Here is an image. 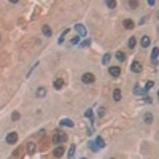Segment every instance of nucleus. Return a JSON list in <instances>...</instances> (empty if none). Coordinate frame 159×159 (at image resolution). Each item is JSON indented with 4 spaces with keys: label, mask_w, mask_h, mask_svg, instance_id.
Segmentation results:
<instances>
[{
    "label": "nucleus",
    "mask_w": 159,
    "mask_h": 159,
    "mask_svg": "<svg viewBox=\"0 0 159 159\" xmlns=\"http://www.w3.org/2000/svg\"><path fill=\"white\" fill-rule=\"evenodd\" d=\"M75 150H76V146H75V145H72V146L69 148V156H67L69 159H72V157H73V154H75Z\"/></svg>",
    "instance_id": "obj_19"
},
{
    "label": "nucleus",
    "mask_w": 159,
    "mask_h": 159,
    "mask_svg": "<svg viewBox=\"0 0 159 159\" xmlns=\"http://www.w3.org/2000/svg\"><path fill=\"white\" fill-rule=\"evenodd\" d=\"M35 148H37V146H35V143H33V142L27 143V151H29V153H33V151H35Z\"/></svg>",
    "instance_id": "obj_24"
},
{
    "label": "nucleus",
    "mask_w": 159,
    "mask_h": 159,
    "mask_svg": "<svg viewBox=\"0 0 159 159\" xmlns=\"http://www.w3.org/2000/svg\"><path fill=\"white\" fill-rule=\"evenodd\" d=\"M65 140H67V135L62 134V132H56L54 137H53V142H54L56 145H61V143H64Z\"/></svg>",
    "instance_id": "obj_1"
},
{
    "label": "nucleus",
    "mask_w": 159,
    "mask_h": 159,
    "mask_svg": "<svg viewBox=\"0 0 159 159\" xmlns=\"http://www.w3.org/2000/svg\"><path fill=\"white\" fill-rule=\"evenodd\" d=\"M81 159H86V157H81Z\"/></svg>",
    "instance_id": "obj_37"
},
{
    "label": "nucleus",
    "mask_w": 159,
    "mask_h": 159,
    "mask_svg": "<svg viewBox=\"0 0 159 159\" xmlns=\"http://www.w3.org/2000/svg\"><path fill=\"white\" fill-rule=\"evenodd\" d=\"M135 43H137L135 37H130V38H129V42H127V46H129V48H134V46H135Z\"/></svg>",
    "instance_id": "obj_20"
},
{
    "label": "nucleus",
    "mask_w": 159,
    "mask_h": 159,
    "mask_svg": "<svg viewBox=\"0 0 159 159\" xmlns=\"http://www.w3.org/2000/svg\"><path fill=\"white\" fill-rule=\"evenodd\" d=\"M140 43H142V48H148V46H150V43H151V40H150V37H148V35H143V37H142V40H140Z\"/></svg>",
    "instance_id": "obj_7"
},
{
    "label": "nucleus",
    "mask_w": 159,
    "mask_h": 159,
    "mask_svg": "<svg viewBox=\"0 0 159 159\" xmlns=\"http://www.w3.org/2000/svg\"><path fill=\"white\" fill-rule=\"evenodd\" d=\"M42 32H43V35H45V37H51V33H53L51 27H49V26H46V24L42 27Z\"/></svg>",
    "instance_id": "obj_12"
},
{
    "label": "nucleus",
    "mask_w": 159,
    "mask_h": 159,
    "mask_svg": "<svg viewBox=\"0 0 159 159\" xmlns=\"http://www.w3.org/2000/svg\"><path fill=\"white\" fill-rule=\"evenodd\" d=\"M59 126H65V127H73V121L72 119H61V123H59Z\"/></svg>",
    "instance_id": "obj_9"
},
{
    "label": "nucleus",
    "mask_w": 159,
    "mask_h": 159,
    "mask_svg": "<svg viewBox=\"0 0 159 159\" xmlns=\"http://www.w3.org/2000/svg\"><path fill=\"white\" fill-rule=\"evenodd\" d=\"M113 99H115V102L121 100V91H119V89H115L113 91Z\"/></svg>",
    "instance_id": "obj_15"
},
{
    "label": "nucleus",
    "mask_w": 159,
    "mask_h": 159,
    "mask_svg": "<svg viewBox=\"0 0 159 159\" xmlns=\"http://www.w3.org/2000/svg\"><path fill=\"white\" fill-rule=\"evenodd\" d=\"M19 118H21V115H19L18 111H14V113L11 115V119H13V121H18V119H19Z\"/></svg>",
    "instance_id": "obj_30"
},
{
    "label": "nucleus",
    "mask_w": 159,
    "mask_h": 159,
    "mask_svg": "<svg viewBox=\"0 0 159 159\" xmlns=\"http://www.w3.org/2000/svg\"><path fill=\"white\" fill-rule=\"evenodd\" d=\"M89 45H91V40H84V42L80 43V46H81V48H86V46H89Z\"/></svg>",
    "instance_id": "obj_29"
},
{
    "label": "nucleus",
    "mask_w": 159,
    "mask_h": 159,
    "mask_svg": "<svg viewBox=\"0 0 159 159\" xmlns=\"http://www.w3.org/2000/svg\"><path fill=\"white\" fill-rule=\"evenodd\" d=\"M107 7H108V8H116V2L110 0V2H107Z\"/></svg>",
    "instance_id": "obj_31"
},
{
    "label": "nucleus",
    "mask_w": 159,
    "mask_h": 159,
    "mask_svg": "<svg viewBox=\"0 0 159 159\" xmlns=\"http://www.w3.org/2000/svg\"><path fill=\"white\" fill-rule=\"evenodd\" d=\"M89 148L92 150V151H99V148H97V145H95V142H92V140H89Z\"/></svg>",
    "instance_id": "obj_26"
},
{
    "label": "nucleus",
    "mask_w": 159,
    "mask_h": 159,
    "mask_svg": "<svg viewBox=\"0 0 159 159\" xmlns=\"http://www.w3.org/2000/svg\"><path fill=\"white\" fill-rule=\"evenodd\" d=\"M130 70H132L134 73H140V72H142V64L138 62V61H134L132 65H130Z\"/></svg>",
    "instance_id": "obj_5"
},
{
    "label": "nucleus",
    "mask_w": 159,
    "mask_h": 159,
    "mask_svg": "<svg viewBox=\"0 0 159 159\" xmlns=\"http://www.w3.org/2000/svg\"><path fill=\"white\" fill-rule=\"evenodd\" d=\"M110 59H111V54H110V53H107V54L102 57V64H108V62H110Z\"/></svg>",
    "instance_id": "obj_21"
},
{
    "label": "nucleus",
    "mask_w": 159,
    "mask_h": 159,
    "mask_svg": "<svg viewBox=\"0 0 159 159\" xmlns=\"http://www.w3.org/2000/svg\"><path fill=\"white\" fill-rule=\"evenodd\" d=\"M157 97H159V91H157Z\"/></svg>",
    "instance_id": "obj_36"
},
{
    "label": "nucleus",
    "mask_w": 159,
    "mask_h": 159,
    "mask_svg": "<svg viewBox=\"0 0 159 159\" xmlns=\"http://www.w3.org/2000/svg\"><path fill=\"white\" fill-rule=\"evenodd\" d=\"M115 56H116L118 61H121V62H124V61H126V54H124L123 51H116V54H115Z\"/></svg>",
    "instance_id": "obj_14"
},
{
    "label": "nucleus",
    "mask_w": 159,
    "mask_h": 159,
    "mask_svg": "<svg viewBox=\"0 0 159 159\" xmlns=\"http://www.w3.org/2000/svg\"><path fill=\"white\" fill-rule=\"evenodd\" d=\"M75 30H76L78 37H86V35H88V30H86V27H84L83 24H76V26H75Z\"/></svg>",
    "instance_id": "obj_2"
},
{
    "label": "nucleus",
    "mask_w": 159,
    "mask_h": 159,
    "mask_svg": "<svg viewBox=\"0 0 159 159\" xmlns=\"http://www.w3.org/2000/svg\"><path fill=\"white\" fill-rule=\"evenodd\" d=\"M67 33H69V29H65V30L62 32V35H61V37H59V40H57V43H59V45H61V43L64 42V37H65Z\"/></svg>",
    "instance_id": "obj_25"
},
{
    "label": "nucleus",
    "mask_w": 159,
    "mask_h": 159,
    "mask_svg": "<svg viewBox=\"0 0 159 159\" xmlns=\"http://www.w3.org/2000/svg\"><path fill=\"white\" fill-rule=\"evenodd\" d=\"M154 3H156V2H154V0H148V5H150V7H153Z\"/></svg>",
    "instance_id": "obj_34"
},
{
    "label": "nucleus",
    "mask_w": 159,
    "mask_h": 159,
    "mask_svg": "<svg viewBox=\"0 0 159 159\" xmlns=\"http://www.w3.org/2000/svg\"><path fill=\"white\" fill-rule=\"evenodd\" d=\"M104 115H105V108L100 107V108H99V116H104Z\"/></svg>",
    "instance_id": "obj_33"
},
{
    "label": "nucleus",
    "mask_w": 159,
    "mask_h": 159,
    "mask_svg": "<svg viewBox=\"0 0 159 159\" xmlns=\"http://www.w3.org/2000/svg\"><path fill=\"white\" fill-rule=\"evenodd\" d=\"M64 148L62 146H56L54 148V151H53V154H54V157H61V156H64Z\"/></svg>",
    "instance_id": "obj_8"
},
{
    "label": "nucleus",
    "mask_w": 159,
    "mask_h": 159,
    "mask_svg": "<svg viewBox=\"0 0 159 159\" xmlns=\"http://www.w3.org/2000/svg\"><path fill=\"white\" fill-rule=\"evenodd\" d=\"M16 142H18V134H16V132H10V134L7 135V143L13 145V143H16Z\"/></svg>",
    "instance_id": "obj_4"
},
{
    "label": "nucleus",
    "mask_w": 159,
    "mask_h": 159,
    "mask_svg": "<svg viewBox=\"0 0 159 159\" xmlns=\"http://www.w3.org/2000/svg\"><path fill=\"white\" fill-rule=\"evenodd\" d=\"M127 7H130V8H137V7H138V2H135V0H130V2H127Z\"/></svg>",
    "instance_id": "obj_28"
},
{
    "label": "nucleus",
    "mask_w": 159,
    "mask_h": 159,
    "mask_svg": "<svg viewBox=\"0 0 159 159\" xmlns=\"http://www.w3.org/2000/svg\"><path fill=\"white\" fill-rule=\"evenodd\" d=\"M0 40H2V38H0Z\"/></svg>",
    "instance_id": "obj_39"
},
{
    "label": "nucleus",
    "mask_w": 159,
    "mask_h": 159,
    "mask_svg": "<svg viewBox=\"0 0 159 159\" xmlns=\"http://www.w3.org/2000/svg\"><path fill=\"white\" fill-rule=\"evenodd\" d=\"M94 75L92 73H83V76H81V81L84 83V84H89V83H94Z\"/></svg>",
    "instance_id": "obj_3"
},
{
    "label": "nucleus",
    "mask_w": 159,
    "mask_h": 159,
    "mask_svg": "<svg viewBox=\"0 0 159 159\" xmlns=\"http://www.w3.org/2000/svg\"><path fill=\"white\" fill-rule=\"evenodd\" d=\"M157 54H159V49H157V48H153V51H151V61H156V59H157Z\"/></svg>",
    "instance_id": "obj_18"
},
{
    "label": "nucleus",
    "mask_w": 159,
    "mask_h": 159,
    "mask_svg": "<svg viewBox=\"0 0 159 159\" xmlns=\"http://www.w3.org/2000/svg\"><path fill=\"white\" fill-rule=\"evenodd\" d=\"M134 94H143V89L142 88H138V84H135V88H134Z\"/></svg>",
    "instance_id": "obj_27"
},
{
    "label": "nucleus",
    "mask_w": 159,
    "mask_h": 159,
    "mask_svg": "<svg viewBox=\"0 0 159 159\" xmlns=\"http://www.w3.org/2000/svg\"><path fill=\"white\" fill-rule=\"evenodd\" d=\"M95 145H97V148H99V150H100V148H104V146H105V140H104L102 137H97V138H95Z\"/></svg>",
    "instance_id": "obj_13"
},
{
    "label": "nucleus",
    "mask_w": 159,
    "mask_h": 159,
    "mask_svg": "<svg viewBox=\"0 0 159 159\" xmlns=\"http://www.w3.org/2000/svg\"><path fill=\"white\" fill-rule=\"evenodd\" d=\"M145 102L146 104H151V97H145Z\"/></svg>",
    "instance_id": "obj_35"
},
{
    "label": "nucleus",
    "mask_w": 159,
    "mask_h": 159,
    "mask_svg": "<svg viewBox=\"0 0 159 159\" xmlns=\"http://www.w3.org/2000/svg\"><path fill=\"white\" fill-rule=\"evenodd\" d=\"M157 18H159V13H157Z\"/></svg>",
    "instance_id": "obj_38"
},
{
    "label": "nucleus",
    "mask_w": 159,
    "mask_h": 159,
    "mask_svg": "<svg viewBox=\"0 0 159 159\" xmlns=\"http://www.w3.org/2000/svg\"><path fill=\"white\" fill-rule=\"evenodd\" d=\"M143 121H145V124H151V123H153V113L146 111L145 116H143Z\"/></svg>",
    "instance_id": "obj_11"
},
{
    "label": "nucleus",
    "mask_w": 159,
    "mask_h": 159,
    "mask_svg": "<svg viewBox=\"0 0 159 159\" xmlns=\"http://www.w3.org/2000/svg\"><path fill=\"white\" fill-rule=\"evenodd\" d=\"M108 73H110L111 76H118L119 73H121V69H119V67H110V69H108Z\"/></svg>",
    "instance_id": "obj_10"
},
{
    "label": "nucleus",
    "mask_w": 159,
    "mask_h": 159,
    "mask_svg": "<svg viewBox=\"0 0 159 159\" xmlns=\"http://www.w3.org/2000/svg\"><path fill=\"white\" fill-rule=\"evenodd\" d=\"M64 84H65V83H64V80H62V78H56V80H54V83H53V86H54L56 89H62Z\"/></svg>",
    "instance_id": "obj_6"
},
{
    "label": "nucleus",
    "mask_w": 159,
    "mask_h": 159,
    "mask_svg": "<svg viewBox=\"0 0 159 159\" xmlns=\"http://www.w3.org/2000/svg\"><path fill=\"white\" fill-rule=\"evenodd\" d=\"M70 45L72 46H75V45H80V37L76 35V37H73L72 40H70Z\"/></svg>",
    "instance_id": "obj_22"
},
{
    "label": "nucleus",
    "mask_w": 159,
    "mask_h": 159,
    "mask_svg": "<svg viewBox=\"0 0 159 159\" xmlns=\"http://www.w3.org/2000/svg\"><path fill=\"white\" fill-rule=\"evenodd\" d=\"M124 27L126 29H134V21H132V19H126V21H124Z\"/></svg>",
    "instance_id": "obj_17"
},
{
    "label": "nucleus",
    "mask_w": 159,
    "mask_h": 159,
    "mask_svg": "<svg viewBox=\"0 0 159 159\" xmlns=\"http://www.w3.org/2000/svg\"><path fill=\"white\" fill-rule=\"evenodd\" d=\"M153 86H154V83H153V81H148V83H146V86H145V89H143V94H146V92H148Z\"/></svg>",
    "instance_id": "obj_23"
},
{
    "label": "nucleus",
    "mask_w": 159,
    "mask_h": 159,
    "mask_svg": "<svg viewBox=\"0 0 159 159\" xmlns=\"http://www.w3.org/2000/svg\"><path fill=\"white\" fill-rule=\"evenodd\" d=\"M84 116H86V118H89V119H92V118H94V115H92V110H88V111L84 113Z\"/></svg>",
    "instance_id": "obj_32"
},
{
    "label": "nucleus",
    "mask_w": 159,
    "mask_h": 159,
    "mask_svg": "<svg viewBox=\"0 0 159 159\" xmlns=\"http://www.w3.org/2000/svg\"><path fill=\"white\" fill-rule=\"evenodd\" d=\"M37 95H38L40 99H43V97L46 95V89H45V88H38V89H37Z\"/></svg>",
    "instance_id": "obj_16"
}]
</instances>
